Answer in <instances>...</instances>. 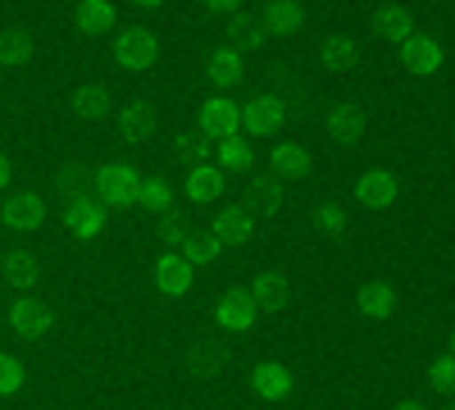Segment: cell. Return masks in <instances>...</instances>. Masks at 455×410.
<instances>
[{"label": "cell", "instance_id": "cell-17", "mask_svg": "<svg viewBox=\"0 0 455 410\" xmlns=\"http://www.w3.org/2000/svg\"><path fill=\"white\" fill-rule=\"evenodd\" d=\"M251 388H255V397H264V401H283V397H291V374L283 365H255V374H251Z\"/></svg>", "mask_w": 455, "mask_h": 410}, {"label": "cell", "instance_id": "cell-36", "mask_svg": "<svg viewBox=\"0 0 455 410\" xmlns=\"http://www.w3.org/2000/svg\"><path fill=\"white\" fill-rule=\"evenodd\" d=\"M315 229H319V233H328V237L347 233V210H341L337 201H323V205H315Z\"/></svg>", "mask_w": 455, "mask_h": 410}, {"label": "cell", "instance_id": "cell-35", "mask_svg": "<svg viewBox=\"0 0 455 410\" xmlns=\"http://www.w3.org/2000/svg\"><path fill=\"white\" fill-rule=\"evenodd\" d=\"M219 255H223V242H219L214 233H205V237H192V246L182 251V260H187V265H214Z\"/></svg>", "mask_w": 455, "mask_h": 410}, {"label": "cell", "instance_id": "cell-34", "mask_svg": "<svg viewBox=\"0 0 455 410\" xmlns=\"http://www.w3.org/2000/svg\"><path fill=\"white\" fill-rule=\"evenodd\" d=\"M192 237H196V233H192V223H187V219H173V214H169V219L160 223V242H164L173 255H182L187 246H192Z\"/></svg>", "mask_w": 455, "mask_h": 410}, {"label": "cell", "instance_id": "cell-29", "mask_svg": "<svg viewBox=\"0 0 455 410\" xmlns=\"http://www.w3.org/2000/svg\"><path fill=\"white\" fill-rule=\"evenodd\" d=\"M355 60V42L351 36H323L319 42V64L323 68H351Z\"/></svg>", "mask_w": 455, "mask_h": 410}, {"label": "cell", "instance_id": "cell-10", "mask_svg": "<svg viewBox=\"0 0 455 410\" xmlns=\"http://www.w3.org/2000/svg\"><path fill=\"white\" fill-rule=\"evenodd\" d=\"M156 287L164 296H187L192 292V265L182 255H160L156 260Z\"/></svg>", "mask_w": 455, "mask_h": 410}, {"label": "cell", "instance_id": "cell-9", "mask_svg": "<svg viewBox=\"0 0 455 410\" xmlns=\"http://www.w3.org/2000/svg\"><path fill=\"white\" fill-rule=\"evenodd\" d=\"M182 369H187L192 379H219L223 369H228V351L214 347V342H196L192 351L182 356Z\"/></svg>", "mask_w": 455, "mask_h": 410}, {"label": "cell", "instance_id": "cell-24", "mask_svg": "<svg viewBox=\"0 0 455 410\" xmlns=\"http://www.w3.org/2000/svg\"><path fill=\"white\" fill-rule=\"evenodd\" d=\"M32 36L23 28H0V68H23L32 60Z\"/></svg>", "mask_w": 455, "mask_h": 410}, {"label": "cell", "instance_id": "cell-27", "mask_svg": "<svg viewBox=\"0 0 455 410\" xmlns=\"http://www.w3.org/2000/svg\"><path fill=\"white\" fill-rule=\"evenodd\" d=\"M274 173L278 178H306L310 173V151H306V146H296V141L274 146Z\"/></svg>", "mask_w": 455, "mask_h": 410}, {"label": "cell", "instance_id": "cell-44", "mask_svg": "<svg viewBox=\"0 0 455 410\" xmlns=\"http://www.w3.org/2000/svg\"><path fill=\"white\" fill-rule=\"evenodd\" d=\"M451 356H455V328H451Z\"/></svg>", "mask_w": 455, "mask_h": 410}, {"label": "cell", "instance_id": "cell-4", "mask_svg": "<svg viewBox=\"0 0 455 410\" xmlns=\"http://www.w3.org/2000/svg\"><path fill=\"white\" fill-rule=\"evenodd\" d=\"M237 119H242V109H237L233 100H223V96H214V100L201 105V133H205L210 141L237 137Z\"/></svg>", "mask_w": 455, "mask_h": 410}, {"label": "cell", "instance_id": "cell-21", "mask_svg": "<svg viewBox=\"0 0 455 410\" xmlns=\"http://www.w3.org/2000/svg\"><path fill=\"white\" fill-rule=\"evenodd\" d=\"M64 219H68V229L78 233V237H96V233L105 229V210H100V201H87V197L68 201Z\"/></svg>", "mask_w": 455, "mask_h": 410}, {"label": "cell", "instance_id": "cell-12", "mask_svg": "<svg viewBox=\"0 0 455 410\" xmlns=\"http://www.w3.org/2000/svg\"><path fill=\"white\" fill-rule=\"evenodd\" d=\"M300 23H306V14H300V5L296 0H269L264 5V14H259V28H264V36H291Z\"/></svg>", "mask_w": 455, "mask_h": 410}, {"label": "cell", "instance_id": "cell-41", "mask_svg": "<svg viewBox=\"0 0 455 410\" xmlns=\"http://www.w3.org/2000/svg\"><path fill=\"white\" fill-rule=\"evenodd\" d=\"M14 182V165H10V156H0V192H5Z\"/></svg>", "mask_w": 455, "mask_h": 410}, {"label": "cell", "instance_id": "cell-45", "mask_svg": "<svg viewBox=\"0 0 455 410\" xmlns=\"http://www.w3.org/2000/svg\"><path fill=\"white\" fill-rule=\"evenodd\" d=\"M442 410H455V401H446V406H442Z\"/></svg>", "mask_w": 455, "mask_h": 410}, {"label": "cell", "instance_id": "cell-19", "mask_svg": "<svg viewBox=\"0 0 455 410\" xmlns=\"http://www.w3.org/2000/svg\"><path fill=\"white\" fill-rule=\"evenodd\" d=\"M251 301L255 306H264V310H287L291 306V283L283 278V274H259L255 278V292H251Z\"/></svg>", "mask_w": 455, "mask_h": 410}, {"label": "cell", "instance_id": "cell-43", "mask_svg": "<svg viewBox=\"0 0 455 410\" xmlns=\"http://www.w3.org/2000/svg\"><path fill=\"white\" fill-rule=\"evenodd\" d=\"M396 410H428V406H419V401H401Z\"/></svg>", "mask_w": 455, "mask_h": 410}, {"label": "cell", "instance_id": "cell-26", "mask_svg": "<svg viewBox=\"0 0 455 410\" xmlns=\"http://www.w3.org/2000/svg\"><path fill=\"white\" fill-rule=\"evenodd\" d=\"M0 274H5L10 287H32L36 274H42V265H36L32 251H10L5 260H0Z\"/></svg>", "mask_w": 455, "mask_h": 410}, {"label": "cell", "instance_id": "cell-8", "mask_svg": "<svg viewBox=\"0 0 455 410\" xmlns=\"http://www.w3.org/2000/svg\"><path fill=\"white\" fill-rule=\"evenodd\" d=\"M323 128H328V141L351 146V141L364 137V115H360L355 105H332V109H328V119H323Z\"/></svg>", "mask_w": 455, "mask_h": 410}, {"label": "cell", "instance_id": "cell-33", "mask_svg": "<svg viewBox=\"0 0 455 410\" xmlns=\"http://www.w3.org/2000/svg\"><path fill=\"white\" fill-rule=\"evenodd\" d=\"M233 51H255V46H264V28L251 19V14H233Z\"/></svg>", "mask_w": 455, "mask_h": 410}, {"label": "cell", "instance_id": "cell-38", "mask_svg": "<svg viewBox=\"0 0 455 410\" xmlns=\"http://www.w3.org/2000/svg\"><path fill=\"white\" fill-rule=\"evenodd\" d=\"M428 383L437 392H455V356H442V360L428 365Z\"/></svg>", "mask_w": 455, "mask_h": 410}, {"label": "cell", "instance_id": "cell-14", "mask_svg": "<svg viewBox=\"0 0 455 410\" xmlns=\"http://www.w3.org/2000/svg\"><path fill=\"white\" fill-rule=\"evenodd\" d=\"M214 319L228 328V333H246L255 324V301L246 292H233V296H223V301L214 306Z\"/></svg>", "mask_w": 455, "mask_h": 410}, {"label": "cell", "instance_id": "cell-20", "mask_svg": "<svg viewBox=\"0 0 455 410\" xmlns=\"http://www.w3.org/2000/svg\"><path fill=\"white\" fill-rule=\"evenodd\" d=\"M42 219H46V205H42V197H36V192H23V197H14L5 205V223H10L14 233H32Z\"/></svg>", "mask_w": 455, "mask_h": 410}, {"label": "cell", "instance_id": "cell-18", "mask_svg": "<svg viewBox=\"0 0 455 410\" xmlns=\"http://www.w3.org/2000/svg\"><path fill=\"white\" fill-rule=\"evenodd\" d=\"M87 182H96L92 169H87V160H64V165L55 169V178H51V188H55L64 201H78V197L87 192Z\"/></svg>", "mask_w": 455, "mask_h": 410}, {"label": "cell", "instance_id": "cell-32", "mask_svg": "<svg viewBox=\"0 0 455 410\" xmlns=\"http://www.w3.org/2000/svg\"><path fill=\"white\" fill-rule=\"evenodd\" d=\"M251 165V141L246 137H223L219 141V169L233 173V169H246Z\"/></svg>", "mask_w": 455, "mask_h": 410}, {"label": "cell", "instance_id": "cell-28", "mask_svg": "<svg viewBox=\"0 0 455 410\" xmlns=\"http://www.w3.org/2000/svg\"><path fill=\"white\" fill-rule=\"evenodd\" d=\"M223 169H214V165H196L192 173H187V197L192 201H214L219 192H223Z\"/></svg>", "mask_w": 455, "mask_h": 410}, {"label": "cell", "instance_id": "cell-22", "mask_svg": "<svg viewBox=\"0 0 455 410\" xmlns=\"http://www.w3.org/2000/svg\"><path fill=\"white\" fill-rule=\"evenodd\" d=\"M355 306H360V315H369V319H387V315L396 310V287H392V283H364L360 296H355Z\"/></svg>", "mask_w": 455, "mask_h": 410}, {"label": "cell", "instance_id": "cell-15", "mask_svg": "<svg viewBox=\"0 0 455 410\" xmlns=\"http://www.w3.org/2000/svg\"><path fill=\"white\" fill-rule=\"evenodd\" d=\"M373 32L383 36L387 46H405L410 36H414L410 10H401V5H383V10H378V19H373Z\"/></svg>", "mask_w": 455, "mask_h": 410}, {"label": "cell", "instance_id": "cell-40", "mask_svg": "<svg viewBox=\"0 0 455 410\" xmlns=\"http://www.w3.org/2000/svg\"><path fill=\"white\" fill-rule=\"evenodd\" d=\"M201 5H205L210 14H237V5H242V0H201Z\"/></svg>", "mask_w": 455, "mask_h": 410}, {"label": "cell", "instance_id": "cell-31", "mask_svg": "<svg viewBox=\"0 0 455 410\" xmlns=\"http://www.w3.org/2000/svg\"><path fill=\"white\" fill-rule=\"evenodd\" d=\"M109 23H114V5H109V0H83V5H78V28L83 32H109Z\"/></svg>", "mask_w": 455, "mask_h": 410}, {"label": "cell", "instance_id": "cell-7", "mask_svg": "<svg viewBox=\"0 0 455 410\" xmlns=\"http://www.w3.org/2000/svg\"><path fill=\"white\" fill-rule=\"evenodd\" d=\"M55 315L46 301H14L10 306V328L23 333V338H42V333H51Z\"/></svg>", "mask_w": 455, "mask_h": 410}, {"label": "cell", "instance_id": "cell-39", "mask_svg": "<svg viewBox=\"0 0 455 410\" xmlns=\"http://www.w3.org/2000/svg\"><path fill=\"white\" fill-rule=\"evenodd\" d=\"M23 388V365L14 356H0V397H10Z\"/></svg>", "mask_w": 455, "mask_h": 410}, {"label": "cell", "instance_id": "cell-37", "mask_svg": "<svg viewBox=\"0 0 455 410\" xmlns=\"http://www.w3.org/2000/svg\"><path fill=\"white\" fill-rule=\"evenodd\" d=\"M146 210H169L173 205V188L164 178H150V182H141V197H137Z\"/></svg>", "mask_w": 455, "mask_h": 410}, {"label": "cell", "instance_id": "cell-6", "mask_svg": "<svg viewBox=\"0 0 455 410\" xmlns=\"http://www.w3.org/2000/svg\"><path fill=\"white\" fill-rule=\"evenodd\" d=\"M251 229H255V214L242 210V205H228V210L214 214V229H210V233H214L223 246H242V242H251Z\"/></svg>", "mask_w": 455, "mask_h": 410}, {"label": "cell", "instance_id": "cell-25", "mask_svg": "<svg viewBox=\"0 0 455 410\" xmlns=\"http://www.w3.org/2000/svg\"><path fill=\"white\" fill-rule=\"evenodd\" d=\"M205 78H210L214 87H233V83H242V55H237L233 46L214 51V55L205 60Z\"/></svg>", "mask_w": 455, "mask_h": 410}, {"label": "cell", "instance_id": "cell-2", "mask_svg": "<svg viewBox=\"0 0 455 410\" xmlns=\"http://www.w3.org/2000/svg\"><path fill=\"white\" fill-rule=\"evenodd\" d=\"M114 60H119L124 68H150V64L160 60L156 32H146V28H124L119 36H114Z\"/></svg>", "mask_w": 455, "mask_h": 410}, {"label": "cell", "instance_id": "cell-16", "mask_svg": "<svg viewBox=\"0 0 455 410\" xmlns=\"http://www.w3.org/2000/svg\"><path fill=\"white\" fill-rule=\"evenodd\" d=\"M246 201L255 214H278L287 205V188H283V178H251V188H246Z\"/></svg>", "mask_w": 455, "mask_h": 410}, {"label": "cell", "instance_id": "cell-42", "mask_svg": "<svg viewBox=\"0 0 455 410\" xmlns=\"http://www.w3.org/2000/svg\"><path fill=\"white\" fill-rule=\"evenodd\" d=\"M137 5H141V10H160V5H164V0H137Z\"/></svg>", "mask_w": 455, "mask_h": 410}, {"label": "cell", "instance_id": "cell-5", "mask_svg": "<svg viewBox=\"0 0 455 410\" xmlns=\"http://www.w3.org/2000/svg\"><path fill=\"white\" fill-rule=\"evenodd\" d=\"M355 197H360V205H373V210L392 205V201H396V173H387V169H364L360 182H355Z\"/></svg>", "mask_w": 455, "mask_h": 410}, {"label": "cell", "instance_id": "cell-1", "mask_svg": "<svg viewBox=\"0 0 455 410\" xmlns=\"http://www.w3.org/2000/svg\"><path fill=\"white\" fill-rule=\"evenodd\" d=\"M141 169L137 165H105L100 173H96V188H100V201H109V205H128V201H137L141 197Z\"/></svg>", "mask_w": 455, "mask_h": 410}, {"label": "cell", "instance_id": "cell-13", "mask_svg": "<svg viewBox=\"0 0 455 410\" xmlns=\"http://www.w3.org/2000/svg\"><path fill=\"white\" fill-rule=\"evenodd\" d=\"M150 133H156V109H150L146 100L119 105V137L124 141H146Z\"/></svg>", "mask_w": 455, "mask_h": 410}, {"label": "cell", "instance_id": "cell-3", "mask_svg": "<svg viewBox=\"0 0 455 410\" xmlns=\"http://www.w3.org/2000/svg\"><path fill=\"white\" fill-rule=\"evenodd\" d=\"M283 119H287V105H283L278 96H255V100H246V109H242V124H246L255 137L278 133Z\"/></svg>", "mask_w": 455, "mask_h": 410}, {"label": "cell", "instance_id": "cell-30", "mask_svg": "<svg viewBox=\"0 0 455 410\" xmlns=\"http://www.w3.org/2000/svg\"><path fill=\"white\" fill-rule=\"evenodd\" d=\"M205 156H210V137L205 133H178V141H173V160H182V165H205Z\"/></svg>", "mask_w": 455, "mask_h": 410}, {"label": "cell", "instance_id": "cell-23", "mask_svg": "<svg viewBox=\"0 0 455 410\" xmlns=\"http://www.w3.org/2000/svg\"><path fill=\"white\" fill-rule=\"evenodd\" d=\"M73 115L96 124V119H109V92L96 87V83H83V87H73Z\"/></svg>", "mask_w": 455, "mask_h": 410}, {"label": "cell", "instance_id": "cell-11", "mask_svg": "<svg viewBox=\"0 0 455 410\" xmlns=\"http://www.w3.org/2000/svg\"><path fill=\"white\" fill-rule=\"evenodd\" d=\"M401 55H405V68L419 73V78H424V73H437V68H442V46H437V36H419V32H414L410 42L401 46Z\"/></svg>", "mask_w": 455, "mask_h": 410}]
</instances>
